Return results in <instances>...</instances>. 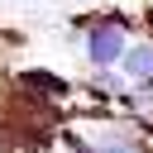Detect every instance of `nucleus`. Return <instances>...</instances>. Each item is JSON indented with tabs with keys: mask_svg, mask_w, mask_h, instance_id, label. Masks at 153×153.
<instances>
[{
	"mask_svg": "<svg viewBox=\"0 0 153 153\" xmlns=\"http://www.w3.org/2000/svg\"><path fill=\"white\" fill-rule=\"evenodd\" d=\"M91 153H139V148H134V143H129L124 134H105V139H100V143H96Z\"/></svg>",
	"mask_w": 153,
	"mask_h": 153,
	"instance_id": "obj_3",
	"label": "nucleus"
},
{
	"mask_svg": "<svg viewBox=\"0 0 153 153\" xmlns=\"http://www.w3.org/2000/svg\"><path fill=\"white\" fill-rule=\"evenodd\" d=\"M115 72L124 76V86H129V91H148V86H153V38L129 43V48L120 53Z\"/></svg>",
	"mask_w": 153,
	"mask_h": 153,
	"instance_id": "obj_2",
	"label": "nucleus"
},
{
	"mask_svg": "<svg viewBox=\"0 0 153 153\" xmlns=\"http://www.w3.org/2000/svg\"><path fill=\"white\" fill-rule=\"evenodd\" d=\"M76 29H81V53L91 67H115L120 53L129 48V19L115 10L100 19H76Z\"/></svg>",
	"mask_w": 153,
	"mask_h": 153,
	"instance_id": "obj_1",
	"label": "nucleus"
}]
</instances>
